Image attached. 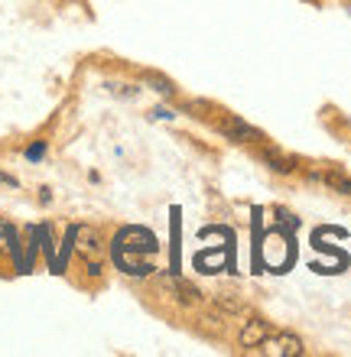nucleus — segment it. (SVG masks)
<instances>
[{"label":"nucleus","instance_id":"f257e3e1","mask_svg":"<svg viewBox=\"0 0 351 357\" xmlns=\"http://www.w3.org/2000/svg\"><path fill=\"white\" fill-rule=\"evenodd\" d=\"M156 237L143 227H124L114 237V260L127 276H133V254H156Z\"/></svg>","mask_w":351,"mask_h":357},{"label":"nucleus","instance_id":"f03ea898","mask_svg":"<svg viewBox=\"0 0 351 357\" xmlns=\"http://www.w3.org/2000/svg\"><path fill=\"white\" fill-rule=\"evenodd\" d=\"M215 127H218V133H225V140H234V143L260 140V133H257L251 123L241 121V117H234V114H228V117H225V121H218Z\"/></svg>","mask_w":351,"mask_h":357},{"label":"nucleus","instance_id":"7ed1b4c3","mask_svg":"<svg viewBox=\"0 0 351 357\" xmlns=\"http://www.w3.org/2000/svg\"><path fill=\"white\" fill-rule=\"evenodd\" d=\"M270 335H274V328H270L267 321L254 319V321H247L244 331H241V344H244V348H260V344L270 341Z\"/></svg>","mask_w":351,"mask_h":357},{"label":"nucleus","instance_id":"20e7f679","mask_svg":"<svg viewBox=\"0 0 351 357\" xmlns=\"http://www.w3.org/2000/svg\"><path fill=\"white\" fill-rule=\"evenodd\" d=\"M270 341L276 344V354H283V357L303 354V341L293 338V335H270Z\"/></svg>","mask_w":351,"mask_h":357},{"label":"nucleus","instance_id":"39448f33","mask_svg":"<svg viewBox=\"0 0 351 357\" xmlns=\"http://www.w3.org/2000/svg\"><path fill=\"white\" fill-rule=\"evenodd\" d=\"M260 160H264L274 172H280V176H290V172L296 169L293 160H286V156H280V153H274V150H264V153H260Z\"/></svg>","mask_w":351,"mask_h":357},{"label":"nucleus","instance_id":"423d86ee","mask_svg":"<svg viewBox=\"0 0 351 357\" xmlns=\"http://www.w3.org/2000/svg\"><path fill=\"white\" fill-rule=\"evenodd\" d=\"M315 178H322L329 188H335V192H342V195H351V178H345L342 172H322V176H315Z\"/></svg>","mask_w":351,"mask_h":357},{"label":"nucleus","instance_id":"0eeeda50","mask_svg":"<svg viewBox=\"0 0 351 357\" xmlns=\"http://www.w3.org/2000/svg\"><path fill=\"white\" fill-rule=\"evenodd\" d=\"M143 82H147L153 91H160L163 98H172V94H176V85H172L170 78H160V75H153V72H147V75H143Z\"/></svg>","mask_w":351,"mask_h":357},{"label":"nucleus","instance_id":"6e6552de","mask_svg":"<svg viewBox=\"0 0 351 357\" xmlns=\"http://www.w3.org/2000/svg\"><path fill=\"white\" fill-rule=\"evenodd\" d=\"M82 254H88V257H98V254H101V237H98L95 231H88V234L82 237Z\"/></svg>","mask_w":351,"mask_h":357},{"label":"nucleus","instance_id":"1a4fd4ad","mask_svg":"<svg viewBox=\"0 0 351 357\" xmlns=\"http://www.w3.org/2000/svg\"><path fill=\"white\" fill-rule=\"evenodd\" d=\"M46 153H49L46 140H36V143H29V146H27V153H23V156H27L29 162H39V160H43V156H46Z\"/></svg>","mask_w":351,"mask_h":357},{"label":"nucleus","instance_id":"9d476101","mask_svg":"<svg viewBox=\"0 0 351 357\" xmlns=\"http://www.w3.org/2000/svg\"><path fill=\"white\" fill-rule=\"evenodd\" d=\"M114 94H121V98H137L140 94V88H133V85H107Z\"/></svg>","mask_w":351,"mask_h":357},{"label":"nucleus","instance_id":"9b49d317","mask_svg":"<svg viewBox=\"0 0 351 357\" xmlns=\"http://www.w3.org/2000/svg\"><path fill=\"white\" fill-rule=\"evenodd\" d=\"M153 117H156V121H172L176 114H172L170 107H156V111H153Z\"/></svg>","mask_w":351,"mask_h":357}]
</instances>
